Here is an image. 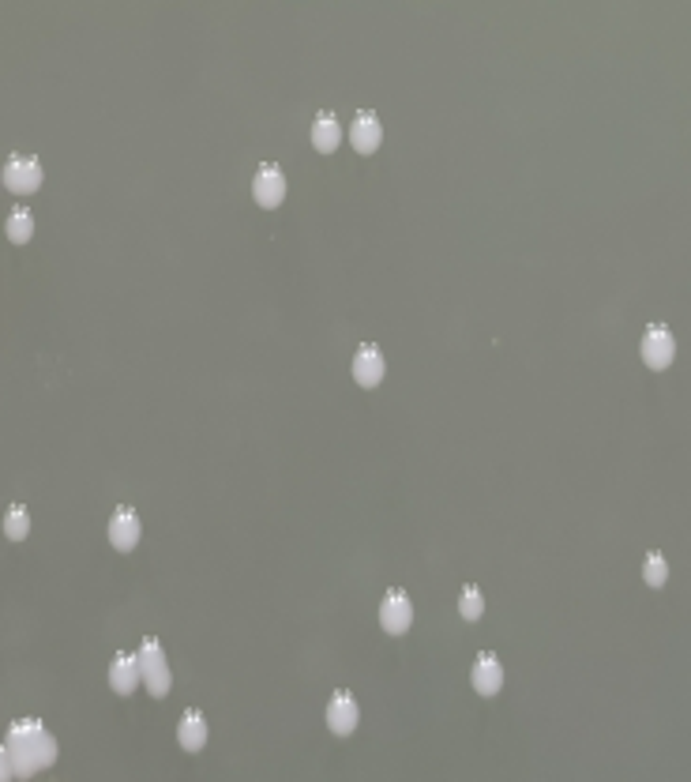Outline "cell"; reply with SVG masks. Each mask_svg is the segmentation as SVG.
I'll return each instance as SVG.
<instances>
[{
    "label": "cell",
    "instance_id": "1",
    "mask_svg": "<svg viewBox=\"0 0 691 782\" xmlns=\"http://www.w3.org/2000/svg\"><path fill=\"white\" fill-rule=\"evenodd\" d=\"M57 760V741L38 719H16L4 734V775L27 779Z\"/></svg>",
    "mask_w": 691,
    "mask_h": 782
},
{
    "label": "cell",
    "instance_id": "2",
    "mask_svg": "<svg viewBox=\"0 0 691 782\" xmlns=\"http://www.w3.org/2000/svg\"><path fill=\"white\" fill-rule=\"evenodd\" d=\"M139 670H143V685L151 696H169V685H173V677H169V662H166V651H162V643L158 636H143L139 640Z\"/></svg>",
    "mask_w": 691,
    "mask_h": 782
},
{
    "label": "cell",
    "instance_id": "3",
    "mask_svg": "<svg viewBox=\"0 0 691 782\" xmlns=\"http://www.w3.org/2000/svg\"><path fill=\"white\" fill-rule=\"evenodd\" d=\"M639 354H643L646 369H654V373L665 369L676 354V339H673V331H669V324H661V320L646 324L643 339H639Z\"/></svg>",
    "mask_w": 691,
    "mask_h": 782
},
{
    "label": "cell",
    "instance_id": "4",
    "mask_svg": "<svg viewBox=\"0 0 691 782\" xmlns=\"http://www.w3.org/2000/svg\"><path fill=\"white\" fill-rule=\"evenodd\" d=\"M42 185V162L34 155H8L4 158V188L8 192H19V196H27L34 188Z\"/></svg>",
    "mask_w": 691,
    "mask_h": 782
},
{
    "label": "cell",
    "instance_id": "5",
    "mask_svg": "<svg viewBox=\"0 0 691 782\" xmlns=\"http://www.w3.org/2000/svg\"><path fill=\"white\" fill-rule=\"evenodd\" d=\"M414 621V602H410V591L402 587H387L384 598H380V625L391 636H402Z\"/></svg>",
    "mask_w": 691,
    "mask_h": 782
},
{
    "label": "cell",
    "instance_id": "6",
    "mask_svg": "<svg viewBox=\"0 0 691 782\" xmlns=\"http://www.w3.org/2000/svg\"><path fill=\"white\" fill-rule=\"evenodd\" d=\"M252 200L260 207H278L286 200V170L278 162H260L252 177Z\"/></svg>",
    "mask_w": 691,
    "mask_h": 782
},
{
    "label": "cell",
    "instance_id": "7",
    "mask_svg": "<svg viewBox=\"0 0 691 782\" xmlns=\"http://www.w3.org/2000/svg\"><path fill=\"white\" fill-rule=\"evenodd\" d=\"M109 546L117 549V553H128V549L139 546V538H143V523H139V512L132 504H121L113 516H109Z\"/></svg>",
    "mask_w": 691,
    "mask_h": 782
},
{
    "label": "cell",
    "instance_id": "8",
    "mask_svg": "<svg viewBox=\"0 0 691 782\" xmlns=\"http://www.w3.org/2000/svg\"><path fill=\"white\" fill-rule=\"evenodd\" d=\"M327 726H331V734L338 737H350L357 730V722H361V711H357V700H354V692H346V689H338L331 692V700H327Z\"/></svg>",
    "mask_w": 691,
    "mask_h": 782
},
{
    "label": "cell",
    "instance_id": "9",
    "mask_svg": "<svg viewBox=\"0 0 691 782\" xmlns=\"http://www.w3.org/2000/svg\"><path fill=\"white\" fill-rule=\"evenodd\" d=\"M350 143H354V151H361V155L380 151V143H384V125H380V113H376V110H357L354 121H350Z\"/></svg>",
    "mask_w": 691,
    "mask_h": 782
},
{
    "label": "cell",
    "instance_id": "10",
    "mask_svg": "<svg viewBox=\"0 0 691 782\" xmlns=\"http://www.w3.org/2000/svg\"><path fill=\"white\" fill-rule=\"evenodd\" d=\"M384 369H387L384 350L376 343H361L354 350V380L361 388H376L384 380Z\"/></svg>",
    "mask_w": 691,
    "mask_h": 782
},
{
    "label": "cell",
    "instance_id": "11",
    "mask_svg": "<svg viewBox=\"0 0 691 782\" xmlns=\"http://www.w3.org/2000/svg\"><path fill=\"white\" fill-rule=\"evenodd\" d=\"M470 681L481 696H496L504 689V666H500V655L496 651H481L474 658V670H470Z\"/></svg>",
    "mask_w": 691,
    "mask_h": 782
},
{
    "label": "cell",
    "instance_id": "12",
    "mask_svg": "<svg viewBox=\"0 0 691 782\" xmlns=\"http://www.w3.org/2000/svg\"><path fill=\"white\" fill-rule=\"evenodd\" d=\"M143 681V670H139V655L132 651H117L113 662H109V689L128 696V692H136V685Z\"/></svg>",
    "mask_w": 691,
    "mask_h": 782
},
{
    "label": "cell",
    "instance_id": "13",
    "mask_svg": "<svg viewBox=\"0 0 691 782\" xmlns=\"http://www.w3.org/2000/svg\"><path fill=\"white\" fill-rule=\"evenodd\" d=\"M177 745L185 752H203L207 745V719H203L200 707H185L181 722H177Z\"/></svg>",
    "mask_w": 691,
    "mask_h": 782
},
{
    "label": "cell",
    "instance_id": "14",
    "mask_svg": "<svg viewBox=\"0 0 691 782\" xmlns=\"http://www.w3.org/2000/svg\"><path fill=\"white\" fill-rule=\"evenodd\" d=\"M308 140L320 155H331L338 143H342V125H338L335 110H320L312 117V128H308Z\"/></svg>",
    "mask_w": 691,
    "mask_h": 782
},
{
    "label": "cell",
    "instance_id": "15",
    "mask_svg": "<svg viewBox=\"0 0 691 782\" xmlns=\"http://www.w3.org/2000/svg\"><path fill=\"white\" fill-rule=\"evenodd\" d=\"M4 237L12 241V245H27L34 237V215H31V207H12L8 215H4Z\"/></svg>",
    "mask_w": 691,
    "mask_h": 782
},
{
    "label": "cell",
    "instance_id": "16",
    "mask_svg": "<svg viewBox=\"0 0 691 782\" xmlns=\"http://www.w3.org/2000/svg\"><path fill=\"white\" fill-rule=\"evenodd\" d=\"M31 534V512H27V504H8L4 508V538L8 542H23Z\"/></svg>",
    "mask_w": 691,
    "mask_h": 782
},
{
    "label": "cell",
    "instance_id": "17",
    "mask_svg": "<svg viewBox=\"0 0 691 782\" xmlns=\"http://www.w3.org/2000/svg\"><path fill=\"white\" fill-rule=\"evenodd\" d=\"M459 613H462V621H477V617L485 613V595H481L477 583H466L459 591Z\"/></svg>",
    "mask_w": 691,
    "mask_h": 782
},
{
    "label": "cell",
    "instance_id": "18",
    "mask_svg": "<svg viewBox=\"0 0 691 782\" xmlns=\"http://www.w3.org/2000/svg\"><path fill=\"white\" fill-rule=\"evenodd\" d=\"M643 579H646V587H661V583L669 579V564H665V557H661L658 549H650V553H646Z\"/></svg>",
    "mask_w": 691,
    "mask_h": 782
}]
</instances>
